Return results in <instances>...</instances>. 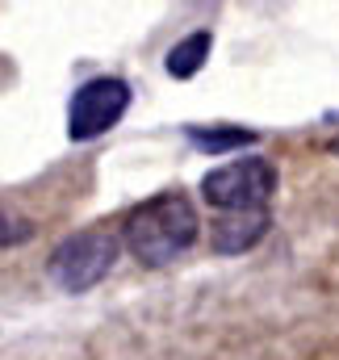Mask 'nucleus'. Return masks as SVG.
Masks as SVG:
<instances>
[{"label": "nucleus", "instance_id": "1", "mask_svg": "<svg viewBox=\"0 0 339 360\" xmlns=\"http://www.w3.org/2000/svg\"><path fill=\"white\" fill-rule=\"evenodd\" d=\"M197 210L188 197L180 193H155L151 201L134 205L122 222V243L130 248L134 260L160 269V264H172L180 252L193 248L197 239Z\"/></svg>", "mask_w": 339, "mask_h": 360}, {"label": "nucleus", "instance_id": "2", "mask_svg": "<svg viewBox=\"0 0 339 360\" xmlns=\"http://www.w3.org/2000/svg\"><path fill=\"white\" fill-rule=\"evenodd\" d=\"M117 252H122V239L109 231V226H84L76 235H68L55 252H51V281L68 293H84L92 285H101L109 269L117 264Z\"/></svg>", "mask_w": 339, "mask_h": 360}, {"label": "nucleus", "instance_id": "3", "mask_svg": "<svg viewBox=\"0 0 339 360\" xmlns=\"http://www.w3.org/2000/svg\"><path fill=\"white\" fill-rule=\"evenodd\" d=\"M201 193L214 210L222 214H252L268 210L276 193V168L268 160H235L226 168H214L201 180Z\"/></svg>", "mask_w": 339, "mask_h": 360}, {"label": "nucleus", "instance_id": "4", "mask_svg": "<svg viewBox=\"0 0 339 360\" xmlns=\"http://www.w3.org/2000/svg\"><path fill=\"white\" fill-rule=\"evenodd\" d=\"M130 105V84L117 80V76H96L88 80L84 89L72 96V109H68V134L76 143H88L96 134H105L109 126L122 122Z\"/></svg>", "mask_w": 339, "mask_h": 360}, {"label": "nucleus", "instance_id": "5", "mask_svg": "<svg viewBox=\"0 0 339 360\" xmlns=\"http://www.w3.org/2000/svg\"><path fill=\"white\" fill-rule=\"evenodd\" d=\"M268 210H252V214H222L218 222H210V243H214V252H222V256H239V252H248L255 248L264 235H268Z\"/></svg>", "mask_w": 339, "mask_h": 360}, {"label": "nucleus", "instance_id": "6", "mask_svg": "<svg viewBox=\"0 0 339 360\" xmlns=\"http://www.w3.org/2000/svg\"><path fill=\"white\" fill-rule=\"evenodd\" d=\"M210 34L205 30H197V34H188L184 42H176L168 51V76H176V80H188V76H197L201 72V63L210 59Z\"/></svg>", "mask_w": 339, "mask_h": 360}, {"label": "nucleus", "instance_id": "7", "mask_svg": "<svg viewBox=\"0 0 339 360\" xmlns=\"http://www.w3.org/2000/svg\"><path fill=\"white\" fill-rule=\"evenodd\" d=\"M188 143L193 147H201V151H210V155H222V151H235V147H243V143H255L252 130H188Z\"/></svg>", "mask_w": 339, "mask_h": 360}, {"label": "nucleus", "instance_id": "8", "mask_svg": "<svg viewBox=\"0 0 339 360\" xmlns=\"http://www.w3.org/2000/svg\"><path fill=\"white\" fill-rule=\"evenodd\" d=\"M25 239H34V222L25 214H17L13 205L0 201V248H17Z\"/></svg>", "mask_w": 339, "mask_h": 360}]
</instances>
